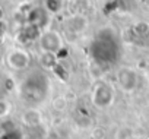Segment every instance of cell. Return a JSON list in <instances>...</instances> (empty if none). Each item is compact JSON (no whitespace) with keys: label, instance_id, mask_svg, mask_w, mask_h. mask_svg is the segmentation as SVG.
<instances>
[{"label":"cell","instance_id":"obj_1","mask_svg":"<svg viewBox=\"0 0 149 139\" xmlns=\"http://www.w3.org/2000/svg\"><path fill=\"white\" fill-rule=\"evenodd\" d=\"M120 53L118 41L110 29H102L91 44V56L98 64H111Z\"/></svg>","mask_w":149,"mask_h":139},{"label":"cell","instance_id":"obj_2","mask_svg":"<svg viewBox=\"0 0 149 139\" xmlns=\"http://www.w3.org/2000/svg\"><path fill=\"white\" fill-rule=\"evenodd\" d=\"M48 78L42 72H32L22 81L21 97L26 104L35 107L45 100L48 95Z\"/></svg>","mask_w":149,"mask_h":139},{"label":"cell","instance_id":"obj_3","mask_svg":"<svg viewBox=\"0 0 149 139\" xmlns=\"http://www.w3.org/2000/svg\"><path fill=\"white\" fill-rule=\"evenodd\" d=\"M114 101V88L108 82H98L92 89V103L98 108H107Z\"/></svg>","mask_w":149,"mask_h":139},{"label":"cell","instance_id":"obj_4","mask_svg":"<svg viewBox=\"0 0 149 139\" xmlns=\"http://www.w3.org/2000/svg\"><path fill=\"white\" fill-rule=\"evenodd\" d=\"M38 40H40V47L42 51L58 54L63 48V40L57 31H51V29L44 31V32H41Z\"/></svg>","mask_w":149,"mask_h":139},{"label":"cell","instance_id":"obj_5","mask_svg":"<svg viewBox=\"0 0 149 139\" xmlns=\"http://www.w3.org/2000/svg\"><path fill=\"white\" fill-rule=\"evenodd\" d=\"M117 82L124 92H132L137 88L139 76L136 71H133L132 67H121L117 72Z\"/></svg>","mask_w":149,"mask_h":139},{"label":"cell","instance_id":"obj_6","mask_svg":"<svg viewBox=\"0 0 149 139\" xmlns=\"http://www.w3.org/2000/svg\"><path fill=\"white\" fill-rule=\"evenodd\" d=\"M6 61L13 71H25L31 63V57L24 48H13L8 53Z\"/></svg>","mask_w":149,"mask_h":139},{"label":"cell","instance_id":"obj_7","mask_svg":"<svg viewBox=\"0 0 149 139\" xmlns=\"http://www.w3.org/2000/svg\"><path fill=\"white\" fill-rule=\"evenodd\" d=\"M28 24L29 25H34L37 28H44V25L48 22V12L44 9V8H34L28 12Z\"/></svg>","mask_w":149,"mask_h":139},{"label":"cell","instance_id":"obj_8","mask_svg":"<svg viewBox=\"0 0 149 139\" xmlns=\"http://www.w3.org/2000/svg\"><path fill=\"white\" fill-rule=\"evenodd\" d=\"M0 139H24L22 130L12 122L0 124Z\"/></svg>","mask_w":149,"mask_h":139},{"label":"cell","instance_id":"obj_9","mask_svg":"<svg viewBox=\"0 0 149 139\" xmlns=\"http://www.w3.org/2000/svg\"><path fill=\"white\" fill-rule=\"evenodd\" d=\"M40 63L44 69H53L57 66V54L42 51V54L40 56Z\"/></svg>","mask_w":149,"mask_h":139},{"label":"cell","instance_id":"obj_10","mask_svg":"<svg viewBox=\"0 0 149 139\" xmlns=\"http://www.w3.org/2000/svg\"><path fill=\"white\" fill-rule=\"evenodd\" d=\"M44 9L48 13H57L61 9V0H45L44 2Z\"/></svg>","mask_w":149,"mask_h":139},{"label":"cell","instance_id":"obj_11","mask_svg":"<svg viewBox=\"0 0 149 139\" xmlns=\"http://www.w3.org/2000/svg\"><path fill=\"white\" fill-rule=\"evenodd\" d=\"M9 110H10L9 103L5 101V100H0V119L5 117V116H8V114H9Z\"/></svg>","mask_w":149,"mask_h":139},{"label":"cell","instance_id":"obj_12","mask_svg":"<svg viewBox=\"0 0 149 139\" xmlns=\"http://www.w3.org/2000/svg\"><path fill=\"white\" fill-rule=\"evenodd\" d=\"M5 32H6V25H5L3 19H0V37H3Z\"/></svg>","mask_w":149,"mask_h":139},{"label":"cell","instance_id":"obj_13","mask_svg":"<svg viewBox=\"0 0 149 139\" xmlns=\"http://www.w3.org/2000/svg\"><path fill=\"white\" fill-rule=\"evenodd\" d=\"M3 16H5V13H3V9L0 8V19H3Z\"/></svg>","mask_w":149,"mask_h":139},{"label":"cell","instance_id":"obj_14","mask_svg":"<svg viewBox=\"0 0 149 139\" xmlns=\"http://www.w3.org/2000/svg\"><path fill=\"white\" fill-rule=\"evenodd\" d=\"M136 139H139V138H136Z\"/></svg>","mask_w":149,"mask_h":139}]
</instances>
